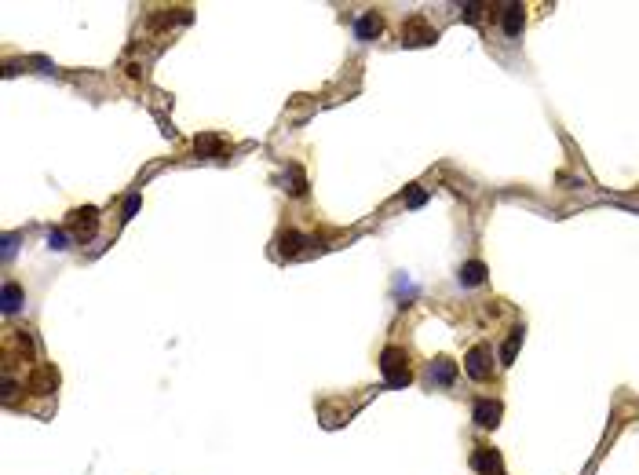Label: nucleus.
Masks as SVG:
<instances>
[{
    "label": "nucleus",
    "mask_w": 639,
    "mask_h": 475,
    "mask_svg": "<svg viewBox=\"0 0 639 475\" xmlns=\"http://www.w3.org/2000/svg\"><path fill=\"white\" fill-rule=\"evenodd\" d=\"M380 373L388 380V388H409L413 384V369H409V355L402 347H383L380 351Z\"/></svg>",
    "instance_id": "nucleus-1"
},
{
    "label": "nucleus",
    "mask_w": 639,
    "mask_h": 475,
    "mask_svg": "<svg viewBox=\"0 0 639 475\" xmlns=\"http://www.w3.org/2000/svg\"><path fill=\"white\" fill-rule=\"evenodd\" d=\"M464 373L471 380H478V384H486V380L493 376V347L490 344H475L464 355Z\"/></svg>",
    "instance_id": "nucleus-2"
},
{
    "label": "nucleus",
    "mask_w": 639,
    "mask_h": 475,
    "mask_svg": "<svg viewBox=\"0 0 639 475\" xmlns=\"http://www.w3.org/2000/svg\"><path fill=\"white\" fill-rule=\"evenodd\" d=\"M438 34H435V26H428L424 15H413L406 26H402V44L406 48H424V44H435Z\"/></svg>",
    "instance_id": "nucleus-3"
},
{
    "label": "nucleus",
    "mask_w": 639,
    "mask_h": 475,
    "mask_svg": "<svg viewBox=\"0 0 639 475\" xmlns=\"http://www.w3.org/2000/svg\"><path fill=\"white\" fill-rule=\"evenodd\" d=\"M26 388L34 391V395H51V391L59 388V369H55V366H37L34 373H29Z\"/></svg>",
    "instance_id": "nucleus-4"
},
{
    "label": "nucleus",
    "mask_w": 639,
    "mask_h": 475,
    "mask_svg": "<svg viewBox=\"0 0 639 475\" xmlns=\"http://www.w3.org/2000/svg\"><path fill=\"white\" fill-rule=\"evenodd\" d=\"M500 414H504V406H500L497 399H478L475 409H471V421H475L478 428H497V424H500Z\"/></svg>",
    "instance_id": "nucleus-5"
},
{
    "label": "nucleus",
    "mask_w": 639,
    "mask_h": 475,
    "mask_svg": "<svg viewBox=\"0 0 639 475\" xmlns=\"http://www.w3.org/2000/svg\"><path fill=\"white\" fill-rule=\"evenodd\" d=\"M471 464H475V471H478V475H508V471H504L500 454H497V450H490V446H478V450L471 454Z\"/></svg>",
    "instance_id": "nucleus-6"
},
{
    "label": "nucleus",
    "mask_w": 639,
    "mask_h": 475,
    "mask_svg": "<svg viewBox=\"0 0 639 475\" xmlns=\"http://www.w3.org/2000/svg\"><path fill=\"white\" fill-rule=\"evenodd\" d=\"M70 227H74V234H77L81 241H88V238L95 234V227H99V212H95L91 205L77 209V212L70 216Z\"/></svg>",
    "instance_id": "nucleus-7"
},
{
    "label": "nucleus",
    "mask_w": 639,
    "mask_h": 475,
    "mask_svg": "<svg viewBox=\"0 0 639 475\" xmlns=\"http://www.w3.org/2000/svg\"><path fill=\"white\" fill-rule=\"evenodd\" d=\"M500 26L508 37H519L523 26H526V15H523V4H504L500 8Z\"/></svg>",
    "instance_id": "nucleus-8"
},
{
    "label": "nucleus",
    "mask_w": 639,
    "mask_h": 475,
    "mask_svg": "<svg viewBox=\"0 0 639 475\" xmlns=\"http://www.w3.org/2000/svg\"><path fill=\"white\" fill-rule=\"evenodd\" d=\"M355 34H358V41H376L383 34V19L376 11H362L355 22Z\"/></svg>",
    "instance_id": "nucleus-9"
},
{
    "label": "nucleus",
    "mask_w": 639,
    "mask_h": 475,
    "mask_svg": "<svg viewBox=\"0 0 639 475\" xmlns=\"http://www.w3.org/2000/svg\"><path fill=\"white\" fill-rule=\"evenodd\" d=\"M457 281H461V285H483V281H486V264H483V260H468V264L457 271Z\"/></svg>",
    "instance_id": "nucleus-10"
},
{
    "label": "nucleus",
    "mask_w": 639,
    "mask_h": 475,
    "mask_svg": "<svg viewBox=\"0 0 639 475\" xmlns=\"http://www.w3.org/2000/svg\"><path fill=\"white\" fill-rule=\"evenodd\" d=\"M431 380H435V384H442V388H450L453 380H457V366H453L450 359H438V362L431 366Z\"/></svg>",
    "instance_id": "nucleus-11"
},
{
    "label": "nucleus",
    "mask_w": 639,
    "mask_h": 475,
    "mask_svg": "<svg viewBox=\"0 0 639 475\" xmlns=\"http://www.w3.org/2000/svg\"><path fill=\"white\" fill-rule=\"evenodd\" d=\"M0 300H4V314H15V311L22 307V285L4 281V293H0Z\"/></svg>",
    "instance_id": "nucleus-12"
},
{
    "label": "nucleus",
    "mask_w": 639,
    "mask_h": 475,
    "mask_svg": "<svg viewBox=\"0 0 639 475\" xmlns=\"http://www.w3.org/2000/svg\"><path fill=\"white\" fill-rule=\"evenodd\" d=\"M519 344H523V329H511V333H508V340H504V347H500V362H504V366L515 362Z\"/></svg>",
    "instance_id": "nucleus-13"
},
{
    "label": "nucleus",
    "mask_w": 639,
    "mask_h": 475,
    "mask_svg": "<svg viewBox=\"0 0 639 475\" xmlns=\"http://www.w3.org/2000/svg\"><path fill=\"white\" fill-rule=\"evenodd\" d=\"M300 245H303V238H300L296 231H289V234L281 238V252H285V256H296V252H300Z\"/></svg>",
    "instance_id": "nucleus-14"
},
{
    "label": "nucleus",
    "mask_w": 639,
    "mask_h": 475,
    "mask_svg": "<svg viewBox=\"0 0 639 475\" xmlns=\"http://www.w3.org/2000/svg\"><path fill=\"white\" fill-rule=\"evenodd\" d=\"M194 146H198V154H219V150H223V143H219L216 136H198Z\"/></svg>",
    "instance_id": "nucleus-15"
},
{
    "label": "nucleus",
    "mask_w": 639,
    "mask_h": 475,
    "mask_svg": "<svg viewBox=\"0 0 639 475\" xmlns=\"http://www.w3.org/2000/svg\"><path fill=\"white\" fill-rule=\"evenodd\" d=\"M424 198H428V194H424L421 186H409V194H406V205H409V209H421V205H424Z\"/></svg>",
    "instance_id": "nucleus-16"
},
{
    "label": "nucleus",
    "mask_w": 639,
    "mask_h": 475,
    "mask_svg": "<svg viewBox=\"0 0 639 475\" xmlns=\"http://www.w3.org/2000/svg\"><path fill=\"white\" fill-rule=\"evenodd\" d=\"M48 245H51L55 252H62V249H70V245H66V234H62V231H51V234H48Z\"/></svg>",
    "instance_id": "nucleus-17"
},
{
    "label": "nucleus",
    "mask_w": 639,
    "mask_h": 475,
    "mask_svg": "<svg viewBox=\"0 0 639 475\" xmlns=\"http://www.w3.org/2000/svg\"><path fill=\"white\" fill-rule=\"evenodd\" d=\"M15 391H19V384H15L11 376H4V402H11V399H15Z\"/></svg>",
    "instance_id": "nucleus-18"
},
{
    "label": "nucleus",
    "mask_w": 639,
    "mask_h": 475,
    "mask_svg": "<svg viewBox=\"0 0 639 475\" xmlns=\"http://www.w3.org/2000/svg\"><path fill=\"white\" fill-rule=\"evenodd\" d=\"M478 11H483V4H464V19L468 22H478Z\"/></svg>",
    "instance_id": "nucleus-19"
},
{
    "label": "nucleus",
    "mask_w": 639,
    "mask_h": 475,
    "mask_svg": "<svg viewBox=\"0 0 639 475\" xmlns=\"http://www.w3.org/2000/svg\"><path fill=\"white\" fill-rule=\"evenodd\" d=\"M136 209H139V194H132V198L124 201V219H128V216H136Z\"/></svg>",
    "instance_id": "nucleus-20"
}]
</instances>
